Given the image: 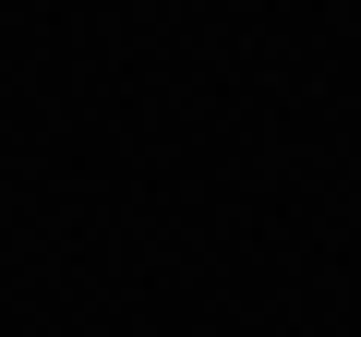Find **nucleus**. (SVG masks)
Segmentation results:
<instances>
[]
</instances>
